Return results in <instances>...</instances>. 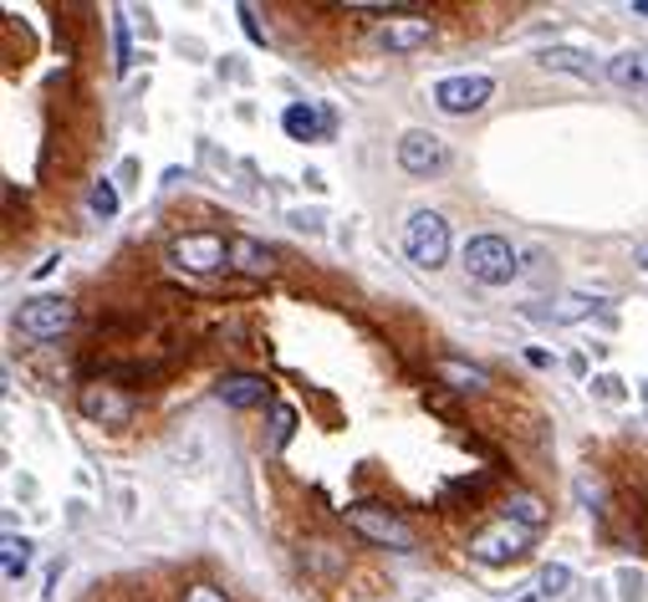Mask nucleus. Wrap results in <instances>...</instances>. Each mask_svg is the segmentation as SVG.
Segmentation results:
<instances>
[{"instance_id":"obj_7","label":"nucleus","mask_w":648,"mask_h":602,"mask_svg":"<svg viewBox=\"0 0 648 602\" xmlns=\"http://www.w3.org/2000/svg\"><path fill=\"white\" fill-rule=\"evenodd\" d=\"M398 164H404V174H414V179H429V174H439V168L450 164V149H444L439 133L414 128V133L398 139Z\"/></svg>"},{"instance_id":"obj_6","label":"nucleus","mask_w":648,"mask_h":602,"mask_svg":"<svg viewBox=\"0 0 648 602\" xmlns=\"http://www.w3.org/2000/svg\"><path fill=\"white\" fill-rule=\"evenodd\" d=\"M491 98H495V77H485V72H465V77L435 83V108L450 112V118H470V112H480Z\"/></svg>"},{"instance_id":"obj_1","label":"nucleus","mask_w":648,"mask_h":602,"mask_svg":"<svg viewBox=\"0 0 648 602\" xmlns=\"http://www.w3.org/2000/svg\"><path fill=\"white\" fill-rule=\"evenodd\" d=\"M404 251H409L414 266L439 271L450 261V220L439 210H414L409 225H404Z\"/></svg>"},{"instance_id":"obj_9","label":"nucleus","mask_w":648,"mask_h":602,"mask_svg":"<svg viewBox=\"0 0 648 602\" xmlns=\"http://www.w3.org/2000/svg\"><path fill=\"white\" fill-rule=\"evenodd\" d=\"M429 21H388V26H378V46L383 52H419V46H429Z\"/></svg>"},{"instance_id":"obj_13","label":"nucleus","mask_w":648,"mask_h":602,"mask_svg":"<svg viewBox=\"0 0 648 602\" xmlns=\"http://www.w3.org/2000/svg\"><path fill=\"white\" fill-rule=\"evenodd\" d=\"M83 414H87V419L123 424L128 419V398H123V393H113V388H98V383H92V388L83 393Z\"/></svg>"},{"instance_id":"obj_22","label":"nucleus","mask_w":648,"mask_h":602,"mask_svg":"<svg viewBox=\"0 0 648 602\" xmlns=\"http://www.w3.org/2000/svg\"><path fill=\"white\" fill-rule=\"evenodd\" d=\"M623 598H628V602L644 598V577H638V572H623Z\"/></svg>"},{"instance_id":"obj_4","label":"nucleus","mask_w":648,"mask_h":602,"mask_svg":"<svg viewBox=\"0 0 648 602\" xmlns=\"http://www.w3.org/2000/svg\"><path fill=\"white\" fill-rule=\"evenodd\" d=\"M526 551H531V532L516 526L510 516H501L495 526H485V532L470 536V557L485 561V567H510V561H521Z\"/></svg>"},{"instance_id":"obj_17","label":"nucleus","mask_w":648,"mask_h":602,"mask_svg":"<svg viewBox=\"0 0 648 602\" xmlns=\"http://www.w3.org/2000/svg\"><path fill=\"white\" fill-rule=\"evenodd\" d=\"M541 67L582 72V77H592V56L587 52H572V46H547V52H541Z\"/></svg>"},{"instance_id":"obj_25","label":"nucleus","mask_w":648,"mask_h":602,"mask_svg":"<svg viewBox=\"0 0 648 602\" xmlns=\"http://www.w3.org/2000/svg\"><path fill=\"white\" fill-rule=\"evenodd\" d=\"M292 435V408H282V414H276V439H286Z\"/></svg>"},{"instance_id":"obj_23","label":"nucleus","mask_w":648,"mask_h":602,"mask_svg":"<svg viewBox=\"0 0 648 602\" xmlns=\"http://www.w3.org/2000/svg\"><path fill=\"white\" fill-rule=\"evenodd\" d=\"M240 26H245V36H251V42H266V31L255 26V15H251V6H240Z\"/></svg>"},{"instance_id":"obj_20","label":"nucleus","mask_w":648,"mask_h":602,"mask_svg":"<svg viewBox=\"0 0 648 602\" xmlns=\"http://www.w3.org/2000/svg\"><path fill=\"white\" fill-rule=\"evenodd\" d=\"M87 205H92V215L113 220V215H118V189L108 179H98V184H92V195H87Z\"/></svg>"},{"instance_id":"obj_19","label":"nucleus","mask_w":648,"mask_h":602,"mask_svg":"<svg viewBox=\"0 0 648 602\" xmlns=\"http://www.w3.org/2000/svg\"><path fill=\"white\" fill-rule=\"evenodd\" d=\"M567 588H572V567H562V561L541 567V577H536V592H541V598H562Z\"/></svg>"},{"instance_id":"obj_28","label":"nucleus","mask_w":648,"mask_h":602,"mask_svg":"<svg viewBox=\"0 0 648 602\" xmlns=\"http://www.w3.org/2000/svg\"><path fill=\"white\" fill-rule=\"evenodd\" d=\"M634 15H648V0H634Z\"/></svg>"},{"instance_id":"obj_26","label":"nucleus","mask_w":648,"mask_h":602,"mask_svg":"<svg viewBox=\"0 0 648 602\" xmlns=\"http://www.w3.org/2000/svg\"><path fill=\"white\" fill-rule=\"evenodd\" d=\"M526 363H531V368H547V363H551V352H541V348H531V352H526Z\"/></svg>"},{"instance_id":"obj_8","label":"nucleus","mask_w":648,"mask_h":602,"mask_svg":"<svg viewBox=\"0 0 648 602\" xmlns=\"http://www.w3.org/2000/svg\"><path fill=\"white\" fill-rule=\"evenodd\" d=\"M169 255H174V266H184V271H215V266H226L230 245L220 236H210V230H199V236H179V240H174Z\"/></svg>"},{"instance_id":"obj_16","label":"nucleus","mask_w":648,"mask_h":602,"mask_svg":"<svg viewBox=\"0 0 648 602\" xmlns=\"http://www.w3.org/2000/svg\"><path fill=\"white\" fill-rule=\"evenodd\" d=\"M31 567V541L26 536H6V547H0V572H6V582H21Z\"/></svg>"},{"instance_id":"obj_18","label":"nucleus","mask_w":648,"mask_h":602,"mask_svg":"<svg viewBox=\"0 0 648 602\" xmlns=\"http://www.w3.org/2000/svg\"><path fill=\"white\" fill-rule=\"evenodd\" d=\"M516 526H526V532H536V526H547V505L536 501V495H510V511H506Z\"/></svg>"},{"instance_id":"obj_3","label":"nucleus","mask_w":648,"mask_h":602,"mask_svg":"<svg viewBox=\"0 0 648 602\" xmlns=\"http://www.w3.org/2000/svg\"><path fill=\"white\" fill-rule=\"evenodd\" d=\"M348 526H353V532L363 536V541H373V547L414 551V532L394 516V511H388V505H373V501L348 505Z\"/></svg>"},{"instance_id":"obj_11","label":"nucleus","mask_w":648,"mask_h":602,"mask_svg":"<svg viewBox=\"0 0 648 602\" xmlns=\"http://www.w3.org/2000/svg\"><path fill=\"white\" fill-rule=\"evenodd\" d=\"M220 404L226 408H255V404H266V383L251 379V373H230L226 383H220Z\"/></svg>"},{"instance_id":"obj_27","label":"nucleus","mask_w":648,"mask_h":602,"mask_svg":"<svg viewBox=\"0 0 648 602\" xmlns=\"http://www.w3.org/2000/svg\"><path fill=\"white\" fill-rule=\"evenodd\" d=\"M634 261H638V266L648 271V240H644V245H638V255H634Z\"/></svg>"},{"instance_id":"obj_24","label":"nucleus","mask_w":648,"mask_h":602,"mask_svg":"<svg viewBox=\"0 0 648 602\" xmlns=\"http://www.w3.org/2000/svg\"><path fill=\"white\" fill-rule=\"evenodd\" d=\"M184 602H226V592H215V588H189V592H184Z\"/></svg>"},{"instance_id":"obj_12","label":"nucleus","mask_w":648,"mask_h":602,"mask_svg":"<svg viewBox=\"0 0 648 602\" xmlns=\"http://www.w3.org/2000/svg\"><path fill=\"white\" fill-rule=\"evenodd\" d=\"M282 123H286V133H292L296 143H311V139H322L327 133V118L317 108H307V102H292V108L282 112Z\"/></svg>"},{"instance_id":"obj_14","label":"nucleus","mask_w":648,"mask_h":602,"mask_svg":"<svg viewBox=\"0 0 648 602\" xmlns=\"http://www.w3.org/2000/svg\"><path fill=\"white\" fill-rule=\"evenodd\" d=\"M435 373L450 383V388H460V393H480L485 383H491V379H485V368H470V363H460V358H439Z\"/></svg>"},{"instance_id":"obj_15","label":"nucleus","mask_w":648,"mask_h":602,"mask_svg":"<svg viewBox=\"0 0 648 602\" xmlns=\"http://www.w3.org/2000/svg\"><path fill=\"white\" fill-rule=\"evenodd\" d=\"M607 77L618 87H648V52H623L607 62Z\"/></svg>"},{"instance_id":"obj_2","label":"nucleus","mask_w":648,"mask_h":602,"mask_svg":"<svg viewBox=\"0 0 648 602\" xmlns=\"http://www.w3.org/2000/svg\"><path fill=\"white\" fill-rule=\"evenodd\" d=\"M465 271L480 281V286H506V281L521 276V261H516V251H510V240L475 236L465 245Z\"/></svg>"},{"instance_id":"obj_21","label":"nucleus","mask_w":648,"mask_h":602,"mask_svg":"<svg viewBox=\"0 0 648 602\" xmlns=\"http://www.w3.org/2000/svg\"><path fill=\"white\" fill-rule=\"evenodd\" d=\"M587 311H592L587 296H567L562 307H551V317H557V322H578V317H587Z\"/></svg>"},{"instance_id":"obj_5","label":"nucleus","mask_w":648,"mask_h":602,"mask_svg":"<svg viewBox=\"0 0 648 602\" xmlns=\"http://www.w3.org/2000/svg\"><path fill=\"white\" fill-rule=\"evenodd\" d=\"M72 302L67 296H31L26 307L15 311V332L31 337V342H52V337H62L72 327Z\"/></svg>"},{"instance_id":"obj_10","label":"nucleus","mask_w":648,"mask_h":602,"mask_svg":"<svg viewBox=\"0 0 648 602\" xmlns=\"http://www.w3.org/2000/svg\"><path fill=\"white\" fill-rule=\"evenodd\" d=\"M230 266H240L245 276H266V271L276 266V255H271V245H261V240L235 236L230 240Z\"/></svg>"}]
</instances>
